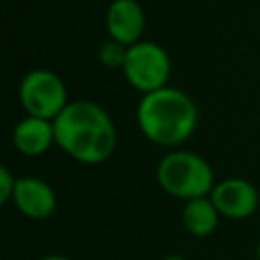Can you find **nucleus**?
Masks as SVG:
<instances>
[{
    "instance_id": "f257e3e1",
    "label": "nucleus",
    "mask_w": 260,
    "mask_h": 260,
    "mask_svg": "<svg viewBox=\"0 0 260 260\" xmlns=\"http://www.w3.org/2000/svg\"><path fill=\"white\" fill-rule=\"evenodd\" d=\"M55 146L81 165L106 162L118 142L112 116L91 100H75L53 120Z\"/></svg>"
},
{
    "instance_id": "f03ea898",
    "label": "nucleus",
    "mask_w": 260,
    "mask_h": 260,
    "mask_svg": "<svg viewBox=\"0 0 260 260\" xmlns=\"http://www.w3.org/2000/svg\"><path fill=\"white\" fill-rule=\"evenodd\" d=\"M199 110L189 93L179 87H160L144 93L136 106V124L140 134L162 148L183 146L197 130Z\"/></svg>"
},
{
    "instance_id": "7ed1b4c3",
    "label": "nucleus",
    "mask_w": 260,
    "mask_h": 260,
    "mask_svg": "<svg viewBox=\"0 0 260 260\" xmlns=\"http://www.w3.org/2000/svg\"><path fill=\"white\" fill-rule=\"evenodd\" d=\"M158 187L181 201L207 197L215 187V173L211 165L197 152L185 148L169 150L156 165Z\"/></svg>"
},
{
    "instance_id": "20e7f679",
    "label": "nucleus",
    "mask_w": 260,
    "mask_h": 260,
    "mask_svg": "<svg viewBox=\"0 0 260 260\" xmlns=\"http://www.w3.org/2000/svg\"><path fill=\"white\" fill-rule=\"evenodd\" d=\"M171 69L173 65L167 49L154 41L142 39L128 47L122 73L128 85L144 95L160 87H167Z\"/></svg>"
},
{
    "instance_id": "39448f33",
    "label": "nucleus",
    "mask_w": 260,
    "mask_h": 260,
    "mask_svg": "<svg viewBox=\"0 0 260 260\" xmlns=\"http://www.w3.org/2000/svg\"><path fill=\"white\" fill-rule=\"evenodd\" d=\"M18 100L26 116L55 120L69 104L65 81L51 69H30L18 85Z\"/></svg>"
},
{
    "instance_id": "423d86ee",
    "label": "nucleus",
    "mask_w": 260,
    "mask_h": 260,
    "mask_svg": "<svg viewBox=\"0 0 260 260\" xmlns=\"http://www.w3.org/2000/svg\"><path fill=\"white\" fill-rule=\"evenodd\" d=\"M209 197L219 215L228 219H248L256 211H260V191L242 177L217 181Z\"/></svg>"
},
{
    "instance_id": "0eeeda50",
    "label": "nucleus",
    "mask_w": 260,
    "mask_h": 260,
    "mask_svg": "<svg viewBox=\"0 0 260 260\" xmlns=\"http://www.w3.org/2000/svg\"><path fill=\"white\" fill-rule=\"evenodd\" d=\"M146 14L138 0H112L106 10V30L112 41L126 47L142 41Z\"/></svg>"
},
{
    "instance_id": "6e6552de",
    "label": "nucleus",
    "mask_w": 260,
    "mask_h": 260,
    "mask_svg": "<svg viewBox=\"0 0 260 260\" xmlns=\"http://www.w3.org/2000/svg\"><path fill=\"white\" fill-rule=\"evenodd\" d=\"M12 203L28 219H47L57 207V195L45 179L26 175L18 177Z\"/></svg>"
},
{
    "instance_id": "1a4fd4ad",
    "label": "nucleus",
    "mask_w": 260,
    "mask_h": 260,
    "mask_svg": "<svg viewBox=\"0 0 260 260\" xmlns=\"http://www.w3.org/2000/svg\"><path fill=\"white\" fill-rule=\"evenodd\" d=\"M12 144L24 156H41L55 146L53 120L39 116H24L12 128Z\"/></svg>"
},
{
    "instance_id": "9d476101",
    "label": "nucleus",
    "mask_w": 260,
    "mask_h": 260,
    "mask_svg": "<svg viewBox=\"0 0 260 260\" xmlns=\"http://www.w3.org/2000/svg\"><path fill=\"white\" fill-rule=\"evenodd\" d=\"M221 215L217 211V207L213 205L211 197H197V199H189L183 203L181 209V221L187 234L195 236V238H207L215 232L217 223H219Z\"/></svg>"
},
{
    "instance_id": "9b49d317",
    "label": "nucleus",
    "mask_w": 260,
    "mask_h": 260,
    "mask_svg": "<svg viewBox=\"0 0 260 260\" xmlns=\"http://www.w3.org/2000/svg\"><path fill=\"white\" fill-rule=\"evenodd\" d=\"M126 53H128V47H126V45L108 39V41L102 43L100 49H98V61H100L106 69H120V71H122L124 61H126Z\"/></svg>"
},
{
    "instance_id": "f8f14e48",
    "label": "nucleus",
    "mask_w": 260,
    "mask_h": 260,
    "mask_svg": "<svg viewBox=\"0 0 260 260\" xmlns=\"http://www.w3.org/2000/svg\"><path fill=\"white\" fill-rule=\"evenodd\" d=\"M16 181H18V177H14L10 173V169L6 165H2L0 167V203L12 201V195H14V189H16Z\"/></svg>"
},
{
    "instance_id": "ddd939ff",
    "label": "nucleus",
    "mask_w": 260,
    "mask_h": 260,
    "mask_svg": "<svg viewBox=\"0 0 260 260\" xmlns=\"http://www.w3.org/2000/svg\"><path fill=\"white\" fill-rule=\"evenodd\" d=\"M39 260H73V258L63 256V254H47V256H43V258H39Z\"/></svg>"
},
{
    "instance_id": "4468645a",
    "label": "nucleus",
    "mask_w": 260,
    "mask_h": 260,
    "mask_svg": "<svg viewBox=\"0 0 260 260\" xmlns=\"http://www.w3.org/2000/svg\"><path fill=\"white\" fill-rule=\"evenodd\" d=\"M160 260H187V258L177 256V254H171V256H165V258H160Z\"/></svg>"
},
{
    "instance_id": "2eb2a0df",
    "label": "nucleus",
    "mask_w": 260,
    "mask_h": 260,
    "mask_svg": "<svg viewBox=\"0 0 260 260\" xmlns=\"http://www.w3.org/2000/svg\"><path fill=\"white\" fill-rule=\"evenodd\" d=\"M256 258L260 260V238H258V242H256Z\"/></svg>"
}]
</instances>
